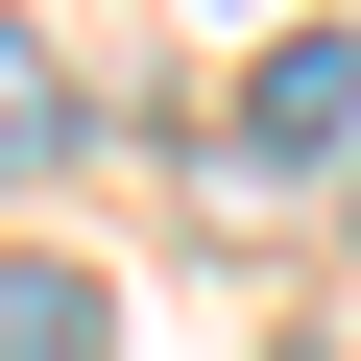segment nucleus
I'll use <instances>...</instances> for the list:
<instances>
[{"label": "nucleus", "mask_w": 361, "mask_h": 361, "mask_svg": "<svg viewBox=\"0 0 361 361\" xmlns=\"http://www.w3.org/2000/svg\"><path fill=\"white\" fill-rule=\"evenodd\" d=\"M337 145H361V49L313 25V49H265V73H241V169H337Z\"/></svg>", "instance_id": "nucleus-1"}, {"label": "nucleus", "mask_w": 361, "mask_h": 361, "mask_svg": "<svg viewBox=\"0 0 361 361\" xmlns=\"http://www.w3.org/2000/svg\"><path fill=\"white\" fill-rule=\"evenodd\" d=\"M0 169H73V73H49L25 25H0Z\"/></svg>", "instance_id": "nucleus-3"}, {"label": "nucleus", "mask_w": 361, "mask_h": 361, "mask_svg": "<svg viewBox=\"0 0 361 361\" xmlns=\"http://www.w3.org/2000/svg\"><path fill=\"white\" fill-rule=\"evenodd\" d=\"M0 361H121V289L97 265H0Z\"/></svg>", "instance_id": "nucleus-2"}]
</instances>
